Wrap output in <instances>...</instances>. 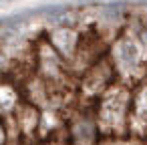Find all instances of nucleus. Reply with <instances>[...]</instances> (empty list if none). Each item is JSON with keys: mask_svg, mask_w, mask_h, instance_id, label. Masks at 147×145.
<instances>
[{"mask_svg": "<svg viewBox=\"0 0 147 145\" xmlns=\"http://www.w3.org/2000/svg\"><path fill=\"white\" fill-rule=\"evenodd\" d=\"M131 93L133 87L117 81L109 87L95 103V117L101 139L129 137V115H131Z\"/></svg>", "mask_w": 147, "mask_h": 145, "instance_id": "1", "label": "nucleus"}, {"mask_svg": "<svg viewBox=\"0 0 147 145\" xmlns=\"http://www.w3.org/2000/svg\"><path fill=\"white\" fill-rule=\"evenodd\" d=\"M119 81L117 71L109 55L97 61L91 69H87L79 77V101L83 103H97V99L115 83Z\"/></svg>", "mask_w": 147, "mask_h": 145, "instance_id": "2", "label": "nucleus"}, {"mask_svg": "<svg viewBox=\"0 0 147 145\" xmlns=\"http://www.w3.org/2000/svg\"><path fill=\"white\" fill-rule=\"evenodd\" d=\"M129 135L145 139L147 135V77L133 85L131 93V115H129Z\"/></svg>", "mask_w": 147, "mask_h": 145, "instance_id": "3", "label": "nucleus"}, {"mask_svg": "<svg viewBox=\"0 0 147 145\" xmlns=\"http://www.w3.org/2000/svg\"><path fill=\"white\" fill-rule=\"evenodd\" d=\"M47 40L53 45V49L71 65V61L75 59V53H77V47H79V38H81V32H77L75 28H57V30H51L45 34Z\"/></svg>", "mask_w": 147, "mask_h": 145, "instance_id": "4", "label": "nucleus"}, {"mask_svg": "<svg viewBox=\"0 0 147 145\" xmlns=\"http://www.w3.org/2000/svg\"><path fill=\"white\" fill-rule=\"evenodd\" d=\"M14 119L18 123V129L22 133V139H36L38 137V129H40V107L22 101L16 111H14Z\"/></svg>", "mask_w": 147, "mask_h": 145, "instance_id": "5", "label": "nucleus"}, {"mask_svg": "<svg viewBox=\"0 0 147 145\" xmlns=\"http://www.w3.org/2000/svg\"><path fill=\"white\" fill-rule=\"evenodd\" d=\"M22 101H24L22 91L10 77L0 81V115H2V119L8 117V115H14L16 107Z\"/></svg>", "mask_w": 147, "mask_h": 145, "instance_id": "6", "label": "nucleus"}, {"mask_svg": "<svg viewBox=\"0 0 147 145\" xmlns=\"http://www.w3.org/2000/svg\"><path fill=\"white\" fill-rule=\"evenodd\" d=\"M0 145H8V133H6L4 121H0Z\"/></svg>", "mask_w": 147, "mask_h": 145, "instance_id": "7", "label": "nucleus"}, {"mask_svg": "<svg viewBox=\"0 0 147 145\" xmlns=\"http://www.w3.org/2000/svg\"><path fill=\"white\" fill-rule=\"evenodd\" d=\"M0 121H2V115H0Z\"/></svg>", "mask_w": 147, "mask_h": 145, "instance_id": "8", "label": "nucleus"}]
</instances>
